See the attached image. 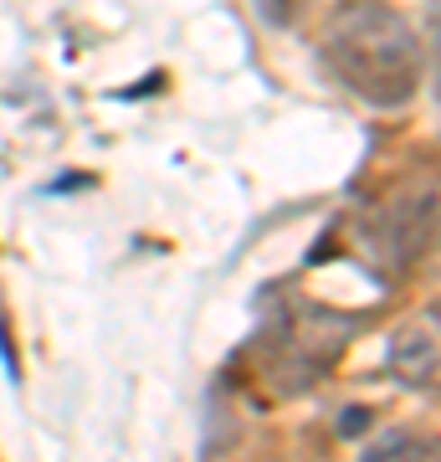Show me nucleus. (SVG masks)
<instances>
[{"mask_svg": "<svg viewBox=\"0 0 441 462\" xmlns=\"http://www.w3.org/2000/svg\"><path fill=\"white\" fill-rule=\"evenodd\" d=\"M406 452H431V442H416V437H380L370 447V457H406Z\"/></svg>", "mask_w": 441, "mask_h": 462, "instance_id": "39448f33", "label": "nucleus"}, {"mask_svg": "<svg viewBox=\"0 0 441 462\" xmlns=\"http://www.w3.org/2000/svg\"><path fill=\"white\" fill-rule=\"evenodd\" d=\"M303 5H308V0H257V11L272 21V26H293V21L303 16Z\"/></svg>", "mask_w": 441, "mask_h": 462, "instance_id": "20e7f679", "label": "nucleus"}, {"mask_svg": "<svg viewBox=\"0 0 441 462\" xmlns=\"http://www.w3.org/2000/svg\"><path fill=\"white\" fill-rule=\"evenodd\" d=\"M385 365L390 375L406 385V391H436V314H426L421 324H406V329L390 334V349H385Z\"/></svg>", "mask_w": 441, "mask_h": 462, "instance_id": "f03ea898", "label": "nucleus"}, {"mask_svg": "<svg viewBox=\"0 0 441 462\" xmlns=\"http://www.w3.org/2000/svg\"><path fill=\"white\" fill-rule=\"evenodd\" d=\"M324 67L354 98L375 103V108H406L421 93L426 47L400 11L364 0V5H349L328 21Z\"/></svg>", "mask_w": 441, "mask_h": 462, "instance_id": "f257e3e1", "label": "nucleus"}, {"mask_svg": "<svg viewBox=\"0 0 441 462\" xmlns=\"http://www.w3.org/2000/svg\"><path fill=\"white\" fill-rule=\"evenodd\" d=\"M431 206H436V196L426 190V196H410L400 200V206H390V211H380V226H385V247H390V257L400 267H410L416 257H426V247H431Z\"/></svg>", "mask_w": 441, "mask_h": 462, "instance_id": "7ed1b4c3", "label": "nucleus"}]
</instances>
